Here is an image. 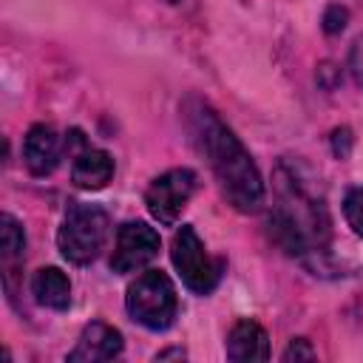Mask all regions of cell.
Listing matches in <instances>:
<instances>
[{
  "label": "cell",
  "mask_w": 363,
  "mask_h": 363,
  "mask_svg": "<svg viewBox=\"0 0 363 363\" xmlns=\"http://www.w3.org/2000/svg\"><path fill=\"white\" fill-rule=\"evenodd\" d=\"M187 122H190V133H193L199 150L207 156V162L213 167L227 201L241 213L258 210L264 201V182H261V173H258L250 150L238 142V136L204 102H193L187 108Z\"/></svg>",
  "instance_id": "1"
},
{
  "label": "cell",
  "mask_w": 363,
  "mask_h": 363,
  "mask_svg": "<svg viewBox=\"0 0 363 363\" xmlns=\"http://www.w3.org/2000/svg\"><path fill=\"white\" fill-rule=\"evenodd\" d=\"M269 230L272 238L286 250V252H309L320 247L329 235V218L323 201H318L303 179L286 167H278V204L269 213Z\"/></svg>",
  "instance_id": "2"
},
{
  "label": "cell",
  "mask_w": 363,
  "mask_h": 363,
  "mask_svg": "<svg viewBox=\"0 0 363 363\" xmlns=\"http://www.w3.org/2000/svg\"><path fill=\"white\" fill-rule=\"evenodd\" d=\"M108 213L96 204H71L57 233V247L71 264H91L108 238Z\"/></svg>",
  "instance_id": "3"
},
{
  "label": "cell",
  "mask_w": 363,
  "mask_h": 363,
  "mask_svg": "<svg viewBox=\"0 0 363 363\" xmlns=\"http://www.w3.org/2000/svg\"><path fill=\"white\" fill-rule=\"evenodd\" d=\"M125 306L136 323H142L153 332L167 329L179 309L176 286L162 269H147L128 286Z\"/></svg>",
  "instance_id": "4"
},
{
  "label": "cell",
  "mask_w": 363,
  "mask_h": 363,
  "mask_svg": "<svg viewBox=\"0 0 363 363\" xmlns=\"http://www.w3.org/2000/svg\"><path fill=\"white\" fill-rule=\"evenodd\" d=\"M170 258L176 272L182 275V281L187 284V289L207 295L210 289H216L218 278H221V261H213L210 252L204 250V241L199 238V233L193 227H179L170 244Z\"/></svg>",
  "instance_id": "5"
},
{
  "label": "cell",
  "mask_w": 363,
  "mask_h": 363,
  "mask_svg": "<svg viewBox=\"0 0 363 363\" xmlns=\"http://www.w3.org/2000/svg\"><path fill=\"white\" fill-rule=\"evenodd\" d=\"M193 190H196V173L187 167H173L150 182V187L145 193V204L156 221L173 224L182 216V210L187 207Z\"/></svg>",
  "instance_id": "6"
},
{
  "label": "cell",
  "mask_w": 363,
  "mask_h": 363,
  "mask_svg": "<svg viewBox=\"0 0 363 363\" xmlns=\"http://www.w3.org/2000/svg\"><path fill=\"white\" fill-rule=\"evenodd\" d=\"M159 255V233L145 221H128L116 233V244L111 252L113 272H136L147 267Z\"/></svg>",
  "instance_id": "7"
},
{
  "label": "cell",
  "mask_w": 363,
  "mask_h": 363,
  "mask_svg": "<svg viewBox=\"0 0 363 363\" xmlns=\"http://www.w3.org/2000/svg\"><path fill=\"white\" fill-rule=\"evenodd\" d=\"M122 352V335L119 329L94 320L82 329L77 346L68 352L71 363H102V360H113Z\"/></svg>",
  "instance_id": "8"
},
{
  "label": "cell",
  "mask_w": 363,
  "mask_h": 363,
  "mask_svg": "<svg viewBox=\"0 0 363 363\" xmlns=\"http://www.w3.org/2000/svg\"><path fill=\"white\" fill-rule=\"evenodd\" d=\"M62 156V142L51 125H31L23 142V159L26 167L34 176H48Z\"/></svg>",
  "instance_id": "9"
},
{
  "label": "cell",
  "mask_w": 363,
  "mask_h": 363,
  "mask_svg": "<svg viewBox=\"0 0 363 363\" xmlns=\"http://www.w3.org/2000/svg\"><path fill=\"white\" fill-rule=\"evenodd\" d=\"M227 357L235 363L269 360V337H267L264 326L250 318L238 320L227 335Z\"/></svg>",
  "instance_id": "10"
},
{
  "label": "cell",
  "mask_w": 363,
  "mask_h": 363,
  "mask_svg": "<svg viewBox=\"0 0 363 363\" xmlns=\"http://www.w3.org/2000/svg\"><path fill=\"white\" fill-rule=\"evenodd\" d=\"M113 176V159L111 153L105 150H96V147H82L77 156H74V164H71V179L77 187L82 190H99L111 182Z\"/></svg>",
  "instance_id": "11"
},
{
  "label": "cell",
  "mask_w": 363,
  "mask_h": 363,
  "mask_svg": "<svg viewBox=\"0 0 363 363\" xmlns=\"http://www.w3.org/2000/svg\"><path fill=\"white\" fill-rule=\"evenodd\" d=\"M31 292H34L37 303H43L48 309H60L62 312L71 303V284H68L65 272L57 269V267L37 269L34 278H31Z\"/></svg>",
  "instance_id": "12"
},
{
  "label": "cell",
  "mask_w": 363,
  "mask_h": 363,
  "mask_svg": "<svg viewBox=\"0 0 363 363\" xmlns=\"http://www.w3.org/2000/svg\"><path fill=\"white\" fill-rule=\"evenodd\" d=\"M23 252H26V233H23V227L14 216L3 213L0 216V255H3L6 267L20 261Z\"/></svg>",
  "instance_id": "13"
},
{
  "label": "cell",
  "mask_w": 363,
  "mask_h": 363,
  "mask_svg": "<svg viewBox=\"0 0 363 363\" xmlns=\"http://www.w3.org/2000/svg\"><path fill=\"white\" fill-rule=\"evenodd\" d=\"M343 216L349 221V227L363 235V187H352L343 199Z\"/></svg>",
  "instance_id": "14"
},
{
  "label": "cell",
  "mask_w": 363,
  "mask_h": 363,
  "mask_svg": "<svg viewBox=\"0 0 363 363\" xmlns=\"http://www.w3.org/2000/svg\"><path fill=\"white\" fill-rule=\"evenodd\" d=\"M346 20H349V11H346L343 6H337V3H332V6L323 11V31H326V34H337V31H343Z\"/></svg>",
  "instance_id": "15"
},
{
  "label": "cell",
  "mask_w": 363,
  "mask_h": 363,
  "mask_svg": "<svg viewBox=\"0 0 363 363\" xmlns=\"http://www.w3.org/2000/svg\"><path fill=\"white\" fill-rule=\"evenodd\" d=\"M281 360H315V349L309 346V340H303V337H298V340H292L286 349H284V354H281Z\"/></svg>",
  "instance_id": "16"
},
{
  "label": "cell",
  "mask_w": 363,
  "mask_h": 363,
  "mask_svg": "<svg viewBox=\"0 0 363 363\" xmlns=\"http://www.w3.org/2000/svg\"><path fill=\"white\" fill-rule=\"evenodd\" d=\"M349 147H352V133H349V128H337V130L332 133V150H335V156L346 159V156H349Z\"/></svg>",
  "instance_id": "17"
}]
</instances>
